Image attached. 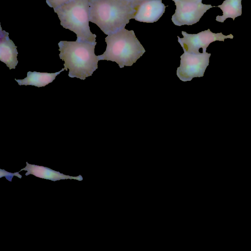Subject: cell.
Listing matches in <instances>:
<instances>
[{"label": "cell", "instance_id": "6da1fadb", "mask_svg": "<svg viewBox=\"0 0 251 251\" xmlns=\"http://www.w3.org/2000/svg\"><path fill=\"white\" fill-rule=\"evenodd\" d=\"M89 4V21L107 35L125 28L137 6L125 0H90Z\"/></svg>", "mask_w": 251, "mask_h": 251}, {"label": "cell", "instance_id": "7a4b0ae2", "mask_svg": "<svg viewBox=\"0 0 251 251\" xmlns=\"http://www.w3.org/2000/svg\"><path fill=\"white\" fill-rule=\"evenodd\" d=\"M96 44V42L78 40L58 43L59 57L65 62V69H69V77L84 80L98 69L99 59L95 54Z\"/></svg>", "mask_w": 251, "mask_h": 251}, {"label": "cell", "instance_id": "3957f363", "mask_svg": "<svg viewBox=\"0 0 251 251\" xmlns=\"http://www.w3.org/2000/svg\"><path fill=\"white\" fill-rule=\"evenodd\" d=\"M105 41L106 50L98 55L99 60L116 62L120 68L131 66L146 51L133 30L124 28L107 35Z\"/></svg>", "mask_w": 251, "mask_h": 251}, {"label": "cell", "instance_id": "277c9868", "mask_svg": "<svg viewBox=\"0 0 251 251\" xmlns=\"http://www.w3.org/2000/svg\"><path fill=\"white\" fill-rule=\"evenodd\" d=\"M89 1L72 0L53 9L60 25L75 33L76 40L95 42L96 35L91 32L89 25Z\"/></svg>", "mask_w": 251, "mask_h": 251}, {"label": "cell", "instance_id": "5b68a950", "mask_svg": "<svg viewBox=\"0 0 251 251\" xmlns=\"http://www.w3.org/2000/svg\"><path fill=\"white\" fill-rule=\"evenodd\" d=\"M211 53L204 52L192 53L184 51L180 56V64L176 75L182 81H191L194 77H202L209 65Z\"/></svg>", "mask_w": 251, "mask_h": 251}, {"label": "cell", "instance_id": "8992f818", "mask_svg": "<svg viewBox=\"0 0 251 251\" xmlns=\"http://www.w3.org/2000/svg\"><path fill=\"white\" fill-rule=\"evenodd\" d=\"M176 9L172 17L173 23L178 26L192 25L198 22L203 14L211 8V4H203L190 0H173Z\"/></svg>", "mask_w": 251, "mask_h": 251}, {"label": "cell", "instance_id": "52a82bcc", "mask_svg": "<svg viewBox=\"0 0 251 251\" xmlns=\"http://www.w3.org/2000/svg\"><path fill=\"white\" fill-rule=\"evenodd\" d=\"M183 37L177 36L178 42L184 51L192 53H199V49H202V52H206L209 44L216 41H224L225 39H233V36L230 34L224 35L222 32L213 33L209 29L197 34H188L182 31Z\"/></svg>", "mask_w": 251, "mask_h": 251}, {"label": "cell", "instance_id": "ba28073f", "mask_svg": "<svg viewBox=\"0 0 251 251\" xmlns=\"http://www.w3.org/2000/svg\"><path fill=\"white\" fill-rule=\"evenodd\" d=\"M166 6L162 0H147L136 7L134 19L140 22L153 23L163 15Z\"/></svg>", "mask_w": 251, "mask_h": 251}, {"label": "cell", "instance_id": "9c48e42d", "mask_svg": "<svg viewBox=\"0 0 251 251\" xmlns=\"http://www.w3.org/2000/svg\"><path fill=\"white\" fill-rule=\"evenodd\" d=\"M9 33L2 30L0 31V60L4 63L10 70L15 69L18 61L17 57L18 52L13 42L10 39Z\"/></svg>", "mask_w": 251, "mask_h": 251}, {"label": "cell", "instance_id": "30bf717a", "mask_svg": "<svg viewBox=\"0 0 251 251\" xmlns=\"http://www.w3.org/2000/svg\"><path fill=\"white\" fill-rule=\"evenodd\" d=\"M26 166L20 170V171L23 170L26 171L27 172L25 174V176L31 174L36 177L52 181L66 179H75L79 181L83 180V178L81 175L77 176H70L64 175L59 172L55 171L47 167L34 164H29L27 162H26Z\"/></svg>", "mask_w": 251, "mask_h": 251}, {"label": "cell", "instance_id": "8fae6325", "mask_svg": "<svg viewBox=\"0 0 251 251\" xmlns=\"http://www.w3.org/2000/svg\"><path fill=\"white\" fill-rule=\"evenodd\" d=\"M65 70V68H63L60 71L53 73L29 71L27 73V76L24 79H17L15 78V80L19 85H32L38 87H44L52 82L56 76Z\"/></svg>", "mask_w": 251, "mask_h": 251}, {"label": "cell", "instance_id": "7c38bea8", "mask_svg": "<svg viewBox=\"0 0 251 251\" xmlns=\"http://www.w3.org/2000/svg\"><path fill=\"white\" fill-rule=\"evenodd\" d=\"M242 0H225L222 4L217 6L223 11L222 16H217L216 21L223 23L228 18L234 20L242 14Z\"/></svg>", "mask_w": 251, "mask_h": 251}, {"label": "cell", "instance_id": "4fadbf2b", "mask_svg": "<svg viewBox=\"0 0 251 251\" xmlns=\"http://www.w3.org/2000/svg\"><path fill=\"white\" fill-rule=\"evenodd\" d=\"M72 0H46L48 5L52 8H56Z\"/></svg>", "mask_w": 251, "mask_h": 251}, {"label": "cell", "instance_id": "5bb4252c", "mask_svg": "<svg viewBox=\"0 0 251 251\" xmlns=\"http://www.w3.org/2000/svg\"><path fill=\"white\" fill-rule=\"evenodd\" d=\"M19 173V172L12 173L8 172L4 170L0 169V178L5 176L8 180L11 181L12 179L14 176H16L20 178H22V175H20Z\"/></svg>", "mask_w": 251, "mask_h": 251}, {"label": "cell", "instance_id": "9a60e30c", "mask_svg": "<svg viewBox=\"0 0 251 251\" xmlns=\"http://www.w3.org/2000/svg\"><path fill=\"white\" fill-rule=\"evenodd\" d=\"M132 3L136 6H138L140 4H141L142 2L147 0H125Z\"/></svg>", "mask_w": 251, "mask_h": 251}, {"label": "cell", "instance_id": "2e32d148", "mask_svg": "<svg viewBox=\"0 0 251 251\" xmlns=\"http://www.w3.org/2000/svg\"><path fill=\"white\" fill-rule=\"evenodd\" d=\"M196 2H201L202 0H190Z\"/></svg>", "mask_w": 251, "mask_h": 251}]
</instances>
